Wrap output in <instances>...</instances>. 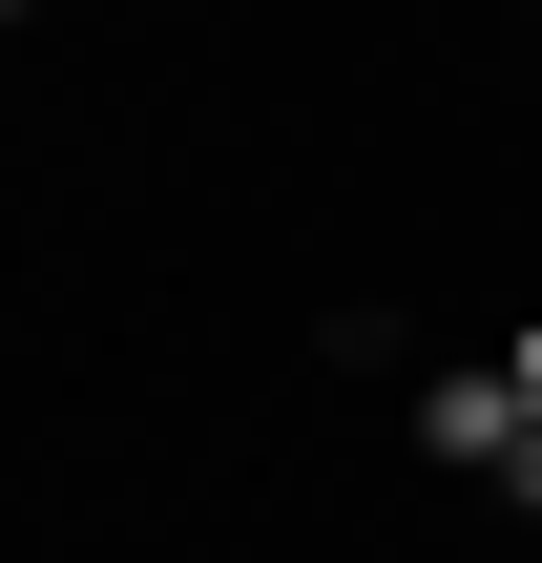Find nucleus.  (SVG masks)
<instances>
[{
  "instance_id": "obj_2",
  "label": "nucleus",
  "mask_w": 542,
  "mask_h": 563,
  "mask_svg": "<svg viewBox=\"0 0 542 563\" xmlns=\"http://www.w3.org/2000/svg\"><path fill=\"white\" fill-rule=\"evenodd\" d=\"M501 376H522V418H542V313H522V334H501Z\"/></svg>"
},
{
  "instance_id": "obj_1",
  "label": "nucleus",
  "mask_w": 542,
  "mask_h": 563,
  "mask_svg": "<svg viewBox=\"0 0 542 563\" xmlns=\"http://www.w3.org/2000/svg\"><path fill=\"white\" fill-rule=\"evenodd\" d=\"M418 460H439V481H501V501H522V460H542L522 376H501V355H460V376H418Z\"/></svg>"
},
{
  "instance_id": "obj_3",
  "label": "nucleus",
  "mask_w": 542,
  "mask_h": 563,
  "mask_svg": "<svg viewBox=\"0 0 542 563\" xmlns=\"http://www.w3.org/2000/svg\"><path fill=\"white\" fill-rule=\"evenodd\" d=\"M522 501H542V460H522Z\"/></svg>"
}]
</instances>
